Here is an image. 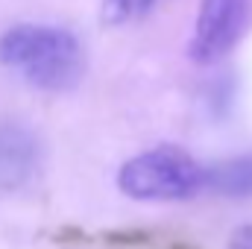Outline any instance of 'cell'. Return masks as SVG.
Segmentation results:
<instances>
[{"label":"cell","instance_id":"cell-3","mask_svg":"<svg viewBox=\"0 0 252 249\" xmlns=\"http://www.w3.org/2000/svg\"><path fill=\"white\" fill-rule=\"evenodd\" d=\"M250 0H202L190 56L196 62H211L232 50L244 24H247Z\"/></svg>","mask_w":252,"mask_h":249},{"label":"cell","instance_id":"cell-4","mask_svg":"<svg viewBox=\"0 0 252 249\" xmlns=\"http://www.w3.org/2000/svg\"><path fill=\"white\" fill-rule=\"evenodd\" d=\"M38 167V144L18 124H0V190L24 185Z\"/></svg>","mask_w":252,"mask_h":249},{"label":"cell","instance_id":"cell-1","mask_svg":"<svg viewBox=\"0 0 252 249\" xmlns=\"http://www.w3.org/2000/svg\"><path fill=\"white\" fill-rule=\"evenodd\" d=\"M0 64L41 91H64L82 79L85 50L67 30L18 24L0 35Z\"/></svg>","mask_w":252,"mask_h":249},{"label":"cell","instance_id":"cell-7","mask_svg":"<svg viewBox=\"0 0 252 249\" xmlns=\"http://www.w3.org/2000/svg\"><path fill=\"white\" fill-rule=\"evenodd\" d=\"M229 249H252V226L235 229V235L229 241Z\"/></svg>","mask_w":252,"mask_h":249},{"label":"cell","instance_id":"cell-5","mask_svg":"<svg viewBox=\"0 0 252 249\" xmlns=\"http://www.w3.org/2000/svg\"><path fill=\"white\" fill-rule=\"evenodd\" d=\"M205 190L223 196H252V156H238L205 167Z\"/></svg>","mask_w":252,"mask_h":249},{"label":"cell","instance_id":"cell-6","mask_svg":"<svg viewBox=\"0 0 252 249\" xmlns=\"http://www.w3.org/2000/svg\"><path fill=\"white\" fill-rule=\"evenodd\" d=\"M150 3H153V0H106L103 15H106V21H126L129 15L144 12Z\"/></svg>","mask_w":252,"mask_h":249},{"label":"cell","instance_id":"cell-2","mask_svg":"<svg viewBox=\"0 0 252 249\" xmlns=\"http://www.w3.org/2000/svg\"><path fill=\"white\" fill-rule=\"evenodd\" d=\"M118 185L126 196L144 202L188 199L205 190V167L179 147H156L126 161Z\"/></svg>","mask_w":252,"mask_h":249}]
</instances>
